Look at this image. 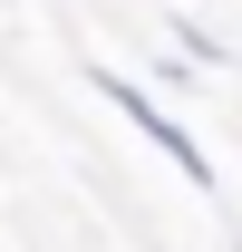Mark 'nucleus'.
I'll return each mask as SVG.
<instances>
[{"mask_svg":"<svg viewBox=\"0 0 242 252\" xmlns=\"http://www.w3.org/2000/svg\"><path fill=\"white\" fill-rule=\"evenodd\" d=\"M88 88L107 97V107H117V117L136 126V136H146V146H155V156H165V165H175L184 185H204V194H213V156H204V146H194V136H184L175 117H165V107H155L146 88H136V78H117V68H88Z\"/></svg>","mask_w":242,"mask_h":252,"instance_id":"obj_1","label":"nucleus"},{"mask_svg":"<svg viewBox=\"0 0 242 252\" xmlns=\"http://www.w3.org/2000/svg\"><path fill=\"white\" fill-rule=\"evenodd\" d=\"M175 49H184L194 68H223V39H204V20H175Z\"/></svg>","mask_w":242,"mask_h":252,"instance_id":"obj_2","label":"nucleus"}]
</instances>
